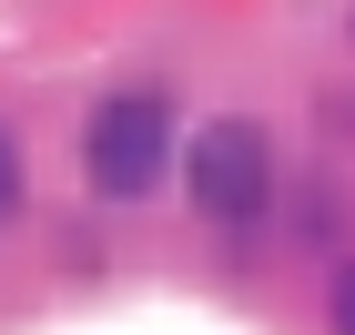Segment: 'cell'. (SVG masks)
Here are the masks:
<instances>
[{"mask_svg": "<svg viewBox=\"0 0 355 335\" xmlns=\"http://www.w3.org/2000/svg\"><path fill=\"white\" fill-rule=\"evenodd\" d=\"M92 183H102L112 203H132V194H153L163 183V163H173V102L163 92H112L102 112H92Z\"/></svg>", "mask_w": 355, "mask_h": 335, "instance_id": "6da1fadb", "label": "cell"}, {"mask_svg": "<svg viewBox=\"0 0 355 335\" xmlns=\"http://www.w3.org/2000/svg\"><path fill=\"white\" fill-rule=\"evenodd\" d=\"M183 183H193V203L214 223H254L274 203V142L254 122H203L193 153H183Z\"/></svg>", "mask_w": 355, "mask_h": 335, "instance_id": "7a4b0ae2", "label": "cell"}, {"mask_svg": "<svg viewBox=\"0 0 355 335\" xmlns=\"http://www.w3.org/2000/svg\"><path fill=\"white\" fill-rule=\"evenodd\" d=\"M325 315H335V335H355V264H335V295H325Z\"/></svg>", "mask_w": 355, "mask_h": 335, "instance_id": "3957f363", "label": "cell"}, {"mask_svg": "<svg viewBox=\"0 0 355 335\" xmlns=\"http://www.w3.org/2000/svg\"><path fill=\"white\" fill-rule=\"evenodd\" d=\"M0 214H21V142L0 132Z\"/></svg>", "mask_w": 355, "mask_h": 335, "instance_id": "277c9868", "label": "cell"}]
</instances>
